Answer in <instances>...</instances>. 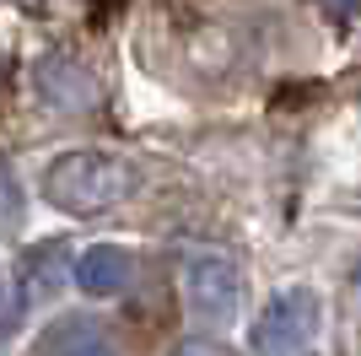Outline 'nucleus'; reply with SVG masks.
<instances>
[{
  "instance_id": "nucleus-1",
  "label": "nucleus",
  "mask_w": 361,
  "mask_h": 356,
  "mask_svg": "<svg viewBox=\"0 0 361 356\" xmlns=\"http://www.w3.org/2000/svg\"><path fill=\"white\" fill-rule=\"evenodd\" d=\"M135 189V167L114 157V151H65L44 173V200L71 210V216H97L130 200Z\"/></svg>"
},
{
  "instance_id": "nucleus-2",
  "label": "nucleus",
  "mask_w": 361,
  "mask_h": 356,
  "mask_svg": "<svg viewBox=\"0 0 361 356\" xmlns=\"http://www.w3.org/2000/svg\"><path fill=\"white\" fill-rule=\"evenodd\" d=\"M313 329H318V297L307 292V286H286V292H275L270 302H264V313H259L254 351L259 356H297V351H307Z\"/></svg>"
},
{
  "instance_id": "nucleus-3",
  "label": "nucleus",
  "mask_w": 361,
  "mask_h": 356,
  "mask_svg": "<svg viewBox=\"0 0 361 356\" xmlns=\"http://www.w3.org/2000/svg\"><path fill=\"white\" fill-rule=\"evenodd\" d=\"M183 286H189V308H195L200 319H211V324H226V319L238 313L243 275L221 254H200L195 265H189V275H183Z\"/></svg>"
},
{
  "instance_id": "nucleus-4",
  "label": "nucleus",
  "mask_w": 361,
  "mask_h": 356,
  "mask_svg": "<svg viewBox=\"0 0 361 356\" xmlns=\"http://www.w3.org/2000/svg\"><path fill=\"white\" fill-rule=\"evenodd\" d=\"M75 286L87 297H114L130 286V254L119 243H92L81 259H75Z\"/></svg>"
},
{
  "instance_id": "nucleus-5",
  "label": "nucleus",
  "mask_w": 361,
  "mask_h": 356,
  "mask_svg": "<svg viewBox=\"0 0 361 356\" xmlns=\"http://www.w3.org/2000/svg\"><path fill=\"white\" fill-rule=\"evenodd\" d=\"M44 356H119V351L103 335V324H92V319H60L44 340Z\"/></svg>"
},
{
  "instance_id": "nucleus-6",
  "label": "nucleus",
  "mask_w": 361,
  "mask_h": 356,
  "mask_svg": "<svg viewBox=\"0 0 361 356\" xmlns=\"http://www.w3.org/2000/svg\"><path fill=\"white\" fill-rule=\"evenodd\" d=\"M60 259H65V249L60 243H44V249H32L27 259H22V275L16 281L22 286H32V292H60Z\"/></svg>"
},
{
  "instance_id": "nucleus-7",
  "label": "nucleus",
  "mask_w": 361,
  "mask_h": 356,
  "mask_svg": "<svg viewBox=\"0 0 361 356\" xmlns=\"http://www.w3.org/2000/svg\"><path fill=\"white\" fill-rule=\"evenodd\" d=\"M173 356H238V351H226L221 340H205V335H195V340H183Z\"/></svg>"
}]
</instances>
